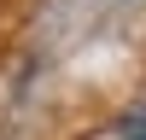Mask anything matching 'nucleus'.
<instances>
[{"label":"nucleus","mask_w":146,"mask_h":140,"mask_svg":"<svg viewBox=\"0 0 146 140\" xmlns=\"http://www.w3.org/2000/svg\"><path fill=\"white\" fill-rule=\"evenodd\" d=\"M123 140H146V105L123 117Z\"/></svg>","instance_id":"f257e3e1"}]
</instances>
